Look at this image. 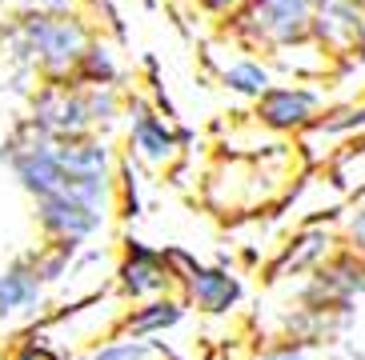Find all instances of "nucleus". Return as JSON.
Masks as SVG:
<instances>
[{
	"instance_id": "obj_13",
	"label": "nucleus",
	"mask_w": 365,
	"mask_h": 360,
	"mask_svg": "<svg viewBox=\"0 0 365 360\" xmlns=\"http://www.w3.org/2000/svg\"><path fill=\"white\" fill-rule=\"evenodd\" d=\"M145 356H149L145 340H120V344H108V349L93 352V360H145Z\"/></svg>"
},
{
	"instance_id": "obj_1",
	"label": "nucleus",
	"mask_w": 365,
	"mask_h": 360,
	"mask_svg": "<svg viewBox=\"0 0 365 360\" xmlns=\"http://www.w3.org/2000/svg\"><path fill=\"white\" fill-rule=\"evenodd\" d=\"M24 44L48 73H65L76 68L81 56L88 53V32L65 12H33L24 21Z\"/></svg>"
},
{
	"instance_id": "obj_7",
	"label": "nucleus",
	"mask_w": 365,
	"mask_h": 360,
	"mask_svg": "<svg viewBox=\"0 0 365 360\" xmlns=\"http://www.w3.org/2000/svg\"><path fill=\"white\" fill-rule=\"evenodd\" d=\"M189 292L197 297V305L205 312H225L237 300V280L221 268H193L189 272Z\"/></svg>"
},
{
	"instance_id": "obj_9",
	"label": "nucleus",
	"mask_w": 365,
	"mask_h": 360,
	"mask_svg": "<svg viewBox=\"0 0 365 360\" xmlns=\"http://www.w3.org/2000/svg\"><path fill=\"white\" fill-rule=\"evenodd\" d=\"M181 320V305L177 300H153V305L137 308L129 320H125V332L129 337H149V332H161L169 329V324H177Z\"/></svg>"
},
{
	"instance_id": "obj_8",
	"label": "nucleus",
	"mask_w": 365,
	"mask_h": 360,
	"mask_svg": "<svg viewBox=\"0 0 365 360\" xmlns=\"http://www.w3.org/2000/svg\"><path fill=\"white\" fill-rule=\"evenodd\" d=\"M133 149H137V157L149 160V164H165L173 157V149H177V140L165 128V120H157L153 112H140L133 120Z\"/></svg>"
},
{
	"instance_id": "obj_14",
	"label": "nucleus",
	"mask_w": 365,
	"mask_h": 360,
	"mask_svg": "<svg viewBox=\"0 0 365 360\" xmlns=\"http://www.w3.org/2000/svg\"><path fill=\"white\" fill-rule=\"evenodd\" d=\"M349 236H354V244H357V248L365 253V208L354 216V224H349Z\"/></svg>"
},
{
	"instance_id": "obj_10",
	"label": "nucleus",
	"mask_w": 365,
	"mask_h": 360,
	"mask_svg": "<svg viewBox=\"0 0 365 360\" xmlns=\"http://www.w3.org/2000/svg\"><path fill=\"white\" fill-rule=\"evenodd\" d=\"M225 85L237 88V92H249V96H265L269 92V73L257 60H241V64H233V68H225Z\"/></svg>"
},
{
	"instance_id": "obj_16",
	"label": "nucleus",
	"mask_w": 365,
	"mask_h": 360,
	"mask_svg": "<svg viewBox=\"0 0 365 360\" xmlns=\"http://www.w3.org/2000/svg\"><path fill=\"white\" fill-rule=\"evenodd\" d=\"M257 360H305V352L301 349H273V352H265V356H257Z\"/></svg>"
},
{
	"instance_id": "obj_15",
	"label": "nucleus",
	"mask_w": 365,
	"mask_h": 360,
	"mask_svg": "<svg viewBox=\"0 0 365 360\" xmlns=\"http://www.w3.org/2000/svg\"><path fill=\"white\" fill-rule=\"evenodd\" d=\"M209 12H237L241 4H249V0H201Z\"/></svg>"
},
{
	"instance_id": "obj_4",
	"label": "nucleus",
	"mask_w": 365,
	"mask_h": 360,
	"mask_svg": "<svg viewBox=\"0 0 365 360\" xmlns=\"http://www.w3.org/2000/svg\"><path fill=\"white\" fill-rule=\"evenodd\" d=\"M313 112H317V96L305 92V88H269L257 108V117L269 128H281V132L305 128L313 120Z\"/></svg>"
},
{
	"instance_id": "obj_11",
	"label": "nucleus",
	"mask_w": 365,
	"mask_h": 360,
	"mask_svg": "<svg viewBox=\"0 0 365 360\" xmlns=\"http://www.w3.org/2000/svg\"><path fill=\"white\" fill-rule=\"evenodd\" d=\"M361 276H365V272H361V265H354V260L345 256V260L329 265V272H325V285L337 288V292H345V297H349V292H357V288L365 285Z\"/></svg>"
},
{
	"instance_id": "obj_3",
	"label": "nucleus",
	"mask_w": 365,
	"mask_h": 360,
	"mask_svg": "<svg viewBox=\"0 0 365 360\" xmlns=\"http://www.w3.org/2000/svg\"><path fill=\"white\" fill-rule=\"evenodd\" d=\"M253 28L273 44H289L309 28V0H253Z\"/></svg>"
},
{
	"instance_id": "obj_12",
	"label": "nucleus",
	"mask_w": 365,
	"mask_h": 360,
	"mask_svg": "<svg viewBox=\"0 0 365 360\" xmlns=\"http://www.w3.org/2000/svg\"><path fill=\"white\" fill-rule=\"evenodd\" d=\"M76 68H81V76H88L97 88H101V80H108V76H113V60H108L105 48H88V53L81 56V64H76Z\"/></svg>"
},
{
	"instance_id": "obj_6",
	"label": "nucleus",
	"mask_w": 365,
	"mask_h": 360,
	"mask_svg": "<svg viewBox=\"0 0 365 360\" xmlns=\"http://www.w3.org/2000/svg\"><path fill=\"white\" fill-rule=\"evenodd\" d=\"M41 285H44V276H41L36 265L9 268V272L0 276V317H12V312L29 308L36 297H41Z\"/></svg>"
},
{
	"instance_id": "obj_2",
	"label": "nucleus",
	"mask_w": 365,
	"mask_h": 360,
	"mask_svg": "<svg viewBox=\"0 0 365 360\" xmlns=\"http://www.w3.org/2000/svg\"><path fill=\"white\" fill-rule=\"evenodd\" d=\"M36 208H41V224L56 236V240H65V244L88 236L93 228H101V221H105V212L93 208V204H85V201H76L73 192H53V196H41V201H36Z\"/></svg>"
},
{
	"instance_id": "obj_5",
	"label": "nucleus",
	"mask_w": 365,
	"mask_h": 360,
	"mask_svg": "<svg viewBox=\"0 0 365 360\" xmlns=\"http://www.w3.org/2000/svg\"><path fill=\"white\" fill-rule=\"evenodd\" d=\"M169 285H173V272L161 256L149 253V248H133L125 268H120V288H125V297H133V300L161 297Z\"/></svg>"
}]
</instances>
